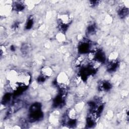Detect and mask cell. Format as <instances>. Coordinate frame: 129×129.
<instances>
[{"label":"cell","instance_id":"obj_1","mask_svg":"<svg viewBox=\"0 0 129 129\" xmlns=\"http://www.w3.org/2000/svg\"><path fill=\"white\" fill-rule=\"evenodd\" d=\"M17 81L21 87H27L31 83V76L27 72H19Z\"/></svg>","mask_w":129,"mask_h":129},{"label":"cell","instance_id":"obj_2","mask_svg":"<svg viewBox=\"0 0 129 129\" xmlns=\"http://www.w3.org/2000/svg\"><path fill=\"white\" fill-rule=\"evenodd\" d=\"M55 81L59 88L67 87L70 84L69 78L64 72L60 73L56 78Z\"/></svg>","mask_w":129,"mask_h":129},{"label":"cell","instance_id":"obj_3","mask_svg":"<svg viewBox=\"0 0 129 129\" xmlns=\"http://www.w3.org/2000/svg\"><path fill=\"white\" fill-rule=\"evenodd\" d=\"M58 25H64L68 26L71 22V19L68 14H60L58 17Z\"/></svg>","mask_w":129,"mask_h":129},{"label":"cell","instance_id":"obj_4","mask_svg":"<svg viewBox=\"0 0 129 129\" xmlns=\"http://www.w3.org/2000/svg\"><path fill=\"white\" fill-rule=\"evenodd\" d=\"M19 72L15 69L9 70L6 74V78L8 81H17Z\"/></svg>","mask_w":129,"mask_h":129},{"label":"cell","instance_id":"obj_5","mask_svg":"<svg viewBox=\"0 0 129 129\" xmlns=\"http://www.w3.org/2000/svg\"><path fill=\"white\" fill-rule=\"evenodd\" d=\"M40 73L46 78L50 77L52 76L53 71L52 69L49 66H44L41 69Z\"/></svg>","mask_w":129,"mask_h":129},{"label":"cell","instance_id":"obj_6","mask_svg":"<svg viewBox=\"0 0 129 129\" xmlns=\"http://www.w3.org/2000/svg\"><path fill=\"white\" fill-rule=\"evenodd\" d=\"M13 9L17 12L22 11L24 9L25 4L23 1H17L12 4Z\"/></svg>","mask_w":129,"mask_h":129},{"label":"cell","instance_id":"obj_7","mask_svg":"<svg viewBox=\"0 0 129 129\" xmlns=\"http://www.w3.org/2000/svg\"><path fill=\"white\" fill-rule=\"evenodd\" d=\"M67 116L70 119H77V111L75 108H71L68 109Z\"/></svg>","mask_w":129,"mask_h":129},{"label":"cell","instance_id":"obj_8","mask_svg":"<svg viewBox=\"0 0 129 129\" xmlns=\"http://www.w3.org/2000/svg\"><path fill=\"white\" fill-rule=\"evenodd\" d=\"M118 57V54L117 51H112L108 55V61H117Z\"/></svg>","mask_w":129,"mask_h":129},{"label":"cell","instance_id":"obj_9","mask_svg":"<svg viewBox=\"0 0 129 129\" xmlns=\"http://www.w3.org/2000/svg\"><path fill=\"white\" fill-rule=\"evenodd\" d=\"M96 31V27L95 25L91 24L89 25L87 29V34H88V35H93L94 33Z\"/></svg>","mask_w":129,"mask_h":129},{"label":"cell","instance_id":"obj_10","mask_svg":"<svg viewBox=\"0 0 129 129\" xmlns=\"http://www.w3.org/2000/svg\"><path fill=\"white\" fill-rule=\"evenodd\" d=\"M56 38L57 39L58 41L60 42H62L64 41L65 40V35L63 33L59 32L56 35Z\"/></svg>","mask_w":129,"mask_h":129},{"label":"cell","instance_id":"obj_11","mask_svg":"<svg viewBox=\"0 0 129 129\" xmlns=\"http://www.w3.org/2000/svg\"><path fill=\"white\" fill-rule=\"evenodd\" d=\"M33 24V20L32 18H30L27 20V21L26 23L25 28L27 29H29L32 28Z\"/></svg>","mask_w":129,"mask_h":129}]
</instances>
